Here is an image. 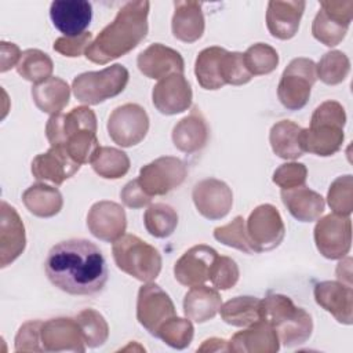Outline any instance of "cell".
<instances>
[{
    "label": "cell",
    "mask_w": 353,
    "mask_h": 353,
    "mask_svg": "<svg viewBox=\"0 0 353 353\" xmlns=\"http://www.w3.org/2000/svg\"><path fill=\"white\" fill-rule=\"evenodd\" d=\"M48 280L70 295H94L103 290L108 280L106 261L101 250L85 239L57 243L44 263Z\"/></svg>",
    "instance_id": "1"
},
{
    "label": "cell",
    "mask_w": 353,
    "mask_h": 353,
    "mask_svg": "<svg viewBox=\"0 0 353 353\" xmlns=\"http://www.w3.org/2000/svg\"><path fill=\"white\" fill-rule=\"evenodd\" d=\"M150 3L146 0L128 1L116 14L85 50V58L105 65L132 51L148 34Z\"/></svg>",
    "instance_id": "2"
},
{
    "label": "cell",
    "mask_w": 353,
    "mask_h": 353,
    "mask_svg": "<svg viewBox=\"0 0 353 353\" xmlns=\"http://www.w3.org/2000/svg\"><path fill=\"white\" fill-rule=\"evenodd\" d=\"M51 146H59L79 164L91 163L99 149L97 116L88 106L73 108L69 113L52 114L46 124Z\"/></svg>",
    "instance_id": "3"
},
{
    "label": "cell",
    "mask_w": 353,
    "mask_h": 353,
    "mask_svg": "<svg viewBox=\"0 0 353 353\" xmlns=\"http://www.w3.org/2000/svg\"><path fill=\"white\" fill-rule=\"evenodd\" d=\"M262 320L268 321L277 332L279 341L285 347L305 343L313 331L312 316L294 305L291 298L283 294H269L262 299Z\"/></svg>",
    "instance_id": "4"
},
{
    "label": "cell",
    "mask_w": 353,
    "mask_h": 353,
    "mask_svg": "<svg viewBox=\"0 0 353 353\" xmlns=\"http://www.w3.org/2000/svg\"><path fill=\"white\" fill-rule=\"evenodd\" d=\"M345 124L343 106L336 101L323 102L314 109L309 128L302 130L303 150L321 157L335 154L345 139Z\"/></svg>",
    "instance_id": "5"
},
{
    "label": "cell",
    "mask_w": 353,
    "mask_h": 353,
    "mask_svg": "<svg viewBox=\"0 0 353 353\" xmlns=\"http://www.w3.org/2000/svg\"><path fill=\"white\" fill-rule=\"evenodd\" d=\"M116 266L134 279L149 283L161 270V255L157 248L135 234H123L112 245Z\"/></svg>",
    "instance_id": "6"
},
{
    "label": "cell",
    "mask_w": 353,
    "mask_h": 353,
    "mask_svg": "<svg viewBox=\"0 0 353 353\" xmlns=\"http://www.w3.org/2000/svg\"><path fill=\"white\" fill-rule=\"evenodd\" d=\"M130 74L120 63L110 65L98 72H84L72 81V90L77 101L87 105H99L124 91Z\"/></svg>",
    "instance_id": "7"
},
{
    "label": "cell",
    "mask_w": 353,
    "mask_h": 353,
    "mask_svg": "<svg viewBox=\"0 0 353 353\" xmlns=\"http://www.w3.org/2000/svg\"><path fill=\"white\" fill-rule=\"evenodd\" d=\"M316 80V63L309 58H294L281 74L277 87L279 101L288 110L302 109L310 98Z\"/></svg>",
    "instance_id": "8"
},
{
    "label": "cell",
    "mask_w": 353,
    "mask_h": 353,
    "mask_svg": "<svg viewBox=\"0 0 353 353\" xmlns=\"http://www.w3.org/2000/svg\"><path fill=\"white\" fill-rule=\"evenodd\" d=\"M353 17V1H321L312 23L313 37L327 47L338 46L346 36Z\"/></svg>",
    "instance_id": "9"
},
{
    "label": "cell",
    "mask_w": 353,
    "mask_h": 353,
    "mask_svg": "<svg viewBox=\"0 0 353 353\" xmlns=\"http://www.w3.org/2000/svg\"><path fill=\"white\" fill-rule=\"evenodd\" d=\"M245 230L254 252L272 251L281 244L285 226L279 210L272 204H261L252 210Z\"/></svg>",
    "instance_id": "10"
},
{
    "label": "cell",
    "mask_w": 353,
    "mask_h": 353,
    "mask_svg": "<svg viewBox=\"0 0 353 353\" xmlns=\"http://www.w3.org/2000/svg\"><path fill=\"white\" fill-rule=\"evenodd\" d=\"M110 139L121 148H131L143 141L149 131V116L138 103L117 106L108 119Z\"/></svg>",
    "instance_id": "11"
},
{
    "label": "cell",
    "mask_w": 353,
    "mask_h": 353,
    "mask_svg": "<svg viewBox=\"0 0 353 353\" xmlns=\"http://www.w3.org/2000/svg\"><path fill=\"white\" fill-rule=\"evenodd\" d=\"M186 175L188 170L181 159L163 156L143 165L137 179L149 196H164L181 186Z\"/></svg>",
    "instance_id": "12"
},
{
    "label": "cell",
    "mask_w": 353,
    "mask_h": 353,
    "mask_svg": "<svg viewBox=\"0 0 353 353\" xmlns=\"http://www.w3.org/2000/svg\"><path fill=\"white\" fill-rule=\"evenodd\" d=\"M174 316H176L174 302L160 285L149 281L139 288L137 320L149 334L156 336L159 328Z\"/></svg>",
    "instance_id": "13"
},
{
    "label": "cell",
    "mask_w": 353,
    "mask_h": 353,
    "mask_svg": "<svg viewBox=\"0 0 353 353\" xmlns=\"http://www.w3.org/2000/svg\"><path fill=\"white\" fill-rule=\"evenodd\" d=\"M314 243L327 259H342L350 251L352 222L349 216L328 214L314 226Z\"/></svg>",
    "instance_id": "14"
},
{
    "label": "cell",
    "mask_w": 353,
    "mask_h": 353,
    "mask_svg": "<svg viewBox=\"0 0 353 353\" xmlns=\"http://www.w3.org/2000/svg\"><path fill=\"white\" fill-rule=\"evenodd\" d=\"M192 199L197 211L210 221L225 218L233 205L232 189L216 178H205L197 182Z\"/></svg>",
    "instance_id": "15"
},
{
    "label": "cell",
    "mask_w": 353,
    "mask_h": 353,
    "mask_svg": "<svg viewBox=\"0 0 353 353\" xmlns=\"http://www.w3.org/2000/svg\"><path fill=\"white\" fill-rule=\"evenodd\" d=\"M87 228L98 240L114 243L125 232V211L120 204L114 201H98L91 205L87 214Z\"/></svg>",
    "instance_id": "16"
},
{
    "label": "cell",
    "mask_w": 353,
    "mask_h": 353,
    "mask_svg": "<svg viewBox=\"0 0 353 353\" xmlns=\"http://www.w3.org/2000/svg\"><path fill=\"white\" fill-rule=\"evenodd\" d=\"M193 92L183 74H170L161 79L152 91L154 108L167 116L182 113L192 105Z\"/></svg>",
    "instance_id": "17"
},
{
    "label": "cell",
    "mask_w": 353,
    "mask_h": 353,
    "mask_svg": "<svg viewBox=\"0 0 353 353\" xmlns=\"http://www.w3.org/2000/svg\"><path fill=\"white\" fill-rule=\"evenodd\" d=\"M216 256L218 252L210 245H193L174 265L176 281L185 287L204 284L210 279V270Z\"/></svg>",
    "instance_id": "18"
},
{
    "label": "cell",
    "mask_w": 353,
    "mask_h": 353,
    "mask_svg": "<svg viewBox=\"0 0 353 353\" xmlns=\"http://www.w3.org/2000/svg\"><path fill=\"white\" fill-rule=\"evenodd\" d=\"M26 247L23 222L17 210L7 201L0 204V268L12 263Z\"/></svg>",
    "instance_id": "19"
},
{
    "label": "cell",
    "mask_w": 353,
    "mask_h": 353,
    "mask_svg": "<svg viewBox=\"0 0 353 353\" xmlns=\"http://www.w3.org/2000/svg\"><path fill=\"white\" fill-rule=\"evenodd\" d=\"M41 345L46 352H84L85 342L76 319H51L41 325Z\"/></svg>",
    "instance_id": "20"
},
{
    "label": "cell",
    "mask_w": 353,
    "mask_h": 353,
    "mask_svg": "<svg viewBox=\"0 0 353 353\" xmlns=\"http://www.w3.org/2000/svg\"><path fill=\"white\" fill-rule=\"evenodd\" d=\"M139 72L149 77L161 80L170 74H183L185 62L182 55L161 43L150 44L137 58Z\"/></svg>",
    "instance_id": "21"
},
{
    "label": "cell",
    "mask_w": 353,
    "mask_h": 353,
    "mask_svg": "<svg viewBox=\"0 0 353 353\" xmlns=\"http://www.w3.org/2000/svg\"><path fill=\"white\" fill-rule=\"evenodd\" d=\"M50 18L65 36H79L91 23L92 6L85 0H55L50 6Z\"/></svg>",
    "instance_id": "22"
},
{
    "label": "cell",
    "mask_w": 353,
    "mask_h": 353,
    "mask_svg": "<svg viewBox=\"0 0 353 353\" xmlns=\"http://www.w3.org/2000/svg\"><path fill=\"white\" fill-rule=\"evenodd\" d=\"M81 164L74 161L65 149L51 146L46 153L37 154L32 161V174L39 181H48L61 185L73 176Z\"/></svg>",
    "instance_id": "23"
},
{
    "label": "cell",
    "mask_w": 353,
    "mask_h": 353,
    "mask_svg": "<svg viewBox=\"0 0 353 353\" xmlns=\"http://www.w3.org/2000/svg\"><path fill=\"white\" fill-rule=\"evenodd\" d=\"M306 3L301 0H272L268 3L266 26L269 33L280 40L292 39L303 15Z\"/></svg>",
    "instance_id": "24"
},
{
    "label": "cell",
    "mask_w": 353,
    "mask_h": 353,
    "mask_svg": "<svg viewBox=\"0 0 353 353\" xmlns=\"http://www.w3.org/2000/svg\"><path fill=\"white\" fill-rule=\"evenodd\" d=\"M279 349L277 332L265 320L248 325V328L236 332L228 341V350L234 353H274Z\"/></svg>",
    "instance_id": "25"
},
{
    "label": "cell",
    "mask_w": 353,
    "mask_h": 353,
    "mask_svg": "<svg viewBox=\"0 0 353 353\" xmlns=\"http://www.w3.org/2000/svg\"><path fill=\"white\" fill-rule=\"evenodd\" d=\"M314 299L338 323L350 325L353 321V290L341 281H321L314 287Z\"/></svg>",
    "instance_id": "26"
},
{
    "label": "cell",
    "mask_w": 353,
    "mask_h": 353,
    "mask_svg": "<svg viewBox=\"0 0 353 353\" xmlns=\"http://www.w3.org/2000/svg\"><path fill=\"white\" fill-rule=\"evenodd\" d=\"M210 130L203 113L199 108L181 119L172 130V142L174 146L188 154L201 150L208 141Z\"/></svg>",
    "instance_id": "27"
},
{
    "label": "cell",
    "mask_w": 353,
    "mask_h": 353,
    "mask_svg": "<svg viewBox=\"0 0 353 353\" xmlns=\"http://www.w3.org/2000/svg\"><path fill=\"white\" fill-rule=\"evenodd\" d=\"M204 28L201 3L193 0L174 1L171 30L175 39L183 43H194L203 36Z\"/></svg>",
    "instance_id": "28"
},
{
    "label": "cell",
    "mask_w": 353,
    "mask_h": 353,
    "mask_svg": "<svg viewBox=\"0 0 353 353\" xmlns=\"http://www.w3.org/2000/svg\"><path fill=\"white\" fill-rule=\"evenodd\" d=\"M280 196L288 212L301 222L316 221L324 212L325 201L323 196L305 185L292 189H281Z\"/></svg>",
    "instance_id": "29"
},
{
    "label": "cell",
    "mask_w": 353,
    "mask_h": 353,
    "mask_svg": "<svg viewBox=\"0 0 353 353\" xmlns=\"http://www.w3.org/2000/svg\"><path fill=\"white\" fill-rule=\"evenodd\" d=\"M222 305L219 292L204 284L192 287L183 298V314L194 323H205L216 316Z\"/></svg>",
    "instance_id": "30"
},
{
    "label": "cell",
    "mask_w": 353,
    "mask_h": 353,
    "mask_svg": "<svg viewBox=\"0 0 353 353\" xmlns=\"http://www.w3.org/2000/svg\"><path fill=\"white\" fill-rule=\"evenodd\" d=\"M302 127L291 120H281L273 124L269 132V142L274 154L285 160H295L303 156Z\"/></svg>",
    "instance_id": "31"
},
{
    "label": "cell",
    "mask_w": 353,
    "mask_h": 353,
    "mask_svg": "<svg viewBox=\"0 0 353 353\" xmlns=\"http://www.w3.org/2000/svg\"><path fill=\"white\" fill-rule=\"evenodd\" d=\"M226 50L218 46L207 47L199 52L194 62V74L204 90H218L225 85L223 59Z\"/></svg>",
    "instance_id": "32"
},
{
    "label": "cell",
    "mask_w": 353,
    "mask_h": 353,
    "mask_svg": "<svg viewBox=\"0 0 353 353\" xmlns=\"http://www.w3.org/2000/svg\"><path fill=\"white\" fill-rule=\"evenodd\" d=\"M22 201L26 210L39 218H51L57 215L63 205L61 192L41 182L29 186L22 194Z\"/></svg>",
    "instance_id": "33"
},
{
    "label": "cell",
    "mask_w": 353,
    "mask_h": 353,
    "mask_svg": "<svg viewBox=\"0 0 353 353\" xmlns=\"http://www.w3.org/2000/svg\"><path fill=\"white\" fill-rule=\"evenodd\" d=\"M32 98L34 105L44 113L57 114L69 103L70 88L68 83L59 77L34 84L32 87Z\"/></svg>",
    "instance_id": "34"
},
{
    "label": "cell",
    "mask_w": 353,
    "mask_h": 353,
    "mask_svg": "<svg viewBox=\"0 0 353 353\" xmlns=\"http://www.w3.org/2000/svg\"><path fill=\"white\" fill-rule=\"evenodd\" d=\"M262 309V299L256 296H236L221 305V319L233 327H248L259 320Z\"/></svg>",
    "instance_id": "35"
},
{
    "label": "cell",
    "mask_w": 353,
    "mask_h": 353,
    "mask_svg": "<svg viewBox=\"0 0 353 353\" xmlns=\"http://www.w3.org/2000/svg\"><path fill=\"white\" fill-rule=\"evenodd\" d=\"M92 170L105 179H119L130 170V157L120 149L99 146L91 160Z\"/></svg>",
    "instance_id": "36"
},
{
    "label": "cell",
    "mask_w": 353,
    "mask_h": 353,
    "mask_svg": "<svg viewBox=\"0 0 353 353\" xmlns=\"http://www.w3.org/2000/svg\"><path fill=\"white\" fill-rule=\"evenodd\" d=\"M54 63L48 54L37 48H28L22 51L21 59L17 65V72L21 77L34 84L43 83L52 77Z\"/></svg>",
    "instance_id": "37"
},
{
    "label": "cell",
    "mask_w": 353,
    "mask_h": 353,
    "mask_svg": "<svg viewBox=\"0 0 353 353\" xmlns=\"http://www.w3.org/2000/svg\"><path fill=\"white\" fill-rule=\"evenodd\" d=\"M143 223L150 236L165 239L175 232L178 226V214L168 204L154 203L145 211Z\"/></svg>",
    "instance_id": "38"
},
{
    "label": "cell",
    "mask_w": 353,
    "mask_h": 353,
    "mask_svg": "<svg viewBox=\"0 0 353 353\" xmlns=\"http://www.w3.org/2000/svg\"><path fill=\"white\" fill-rule=\"evenodd\" d=\"M350 72V61L345 52L334 50L325 52L316 65L317 77L328 85L342 83Z\"/></svg>",
    "instance_id": "39"
},
{
    "label": "cell",
    "mask_w": 353,
    "mask_h": 353,
    "mask_svg": "<svg viewBox=\"0 0 353 353\" xmlns=\"http://www.w3.org/2000/svg\"><path fill=\"white\" fill-rule=\"evenodd\" d=\"M74 319L80 325L84 342L88 347L102 346L108 341L109 325L99 312L94 309H84Z\"/></svg>",
    "instance_id": "40"
},
{
    "label": "cell",
    "mask_w": 353,
    "mask_h": 353,
    "mask_svg": "<svg viewBox=\"0 0 353 353\" xmlns=\"http://www.w3.org/2000/svg\"><path fill=\"white\" fill-rule=\"evenodd\" d=\"M244 63L252 76L272 73L279 65L277 51L265 43H256L247 48L243 54Z\"/></svg>",
    "instance_id": "41"
},
{
    "label": "cell",
    "mask_w": 353,
    "mask_h": 353,
    "mask_svg": "<svg viewBox=\"0 0 353 353\" xmlns=\"http://www.w3.org/2000/svg\"><path fill=\"white\" fill-rule=\"evenodd\" d=\"M194 335L192 320L181 319L178 316L167 320L157 331V338L174 349H185L190 345Z\"/></svg>",
    "instance_id": "42"
},
{
    "label": "cell",
    "mask_w": 353,
    "mask_h": 353,
    "mask_svg": "<svg viewBox=\"0 0 353 353\" xmlns=\"http://www.w3.org/2000/svg\"><path fill=\"white\" fill-rule=\"evenodd\" d=\"M327 201L334 214L349 216L353 211V178L350 174L338 176L328 189Z\"/></svg>",
    "instance_id": "43"
},
{
    "label": "cell",
    "mask_w": 353,
    "mask_h": 353,
    "mask_svg": "<svg viewBox=\"0 0 353 353\" xmlns=\"http://www.w3.org/2000/svg\"><path fill=\"white\" fill-rule=\"evenodd\" d=\"M214 237L219 243L240 250L245 254H255L245 230V219L237 215L232 222L214 229Z\"/></svg>",
    "instance_id": "44"
},
{
    "label": "cell",
    "mask_w": 353,
    "mask_h": 353,
    "mask_svg": "<svg viewBox=\"0 0 353 353\" xmlns=\"http://www.w3.org/2000/svg\"><path fill=\"white\" fill-rule=\"evenodd\" d=\"M240 272L237 263L229 256H216L211 270H210V281L218 290H229L236 285L239 280Z\"/></svg>",
    "instance_id": "45"
},
{
    "label": "cell",
    "mask_w": 353,
    "mask_h": 353,
    "mask_svg": "<svg viewBox=\"0 0 353 353\" xmlns=\"http://www.w3.org/2000/svg\"><path fill=\"white\" fill-rule=\"evenodd\" d=\"M252 79V74L248 72L243 52L237 51H226L223 59V81L225 84L232 85H243L247 84Z\"/></svg>",
    "instance_id": "46"
},
{
    "label": "cell",
    "mask_w": 353,
    "mask_h": 353,
    "mask_svg": "<svg viewBox=\"0 0 353 353\" xmlns=\"http://www.w3.org/2000/svg\"><path fill=\"white\" fill-rule=\"evenodd\" d=\"M307 178V168L302 163H285L281 164L273 172V182L281 189H292L305 185Z\"/></svg>",
    "instance_id": "47"
},
{
    "label": "cell",
    "mask_w": 353,
    "mask_h": 353,
    "mask_svg": "<svg viewBox=\"0 0 353 353\" xmlns=\"http://www.w3.org/2000/svg\"><path fill=\"white\" fill-rule=\"evenodd\" d=\"M41 325L39 320L22 324L15 336V352H43Z\"/></svg>",
    "instance_id": "48"
},
{
    "label": "cell",
    "mask_w": 353,
    "mask_h": 353,
    "mask_svg": "<svg viewBox=\"0 0 353 353\" xmlns=\"http://www.w3.org/2000/svg\"><path fill=\"white\" fill-rule=\"evenodd\" d=\"M91 32H84L79 36H62L54 41L52 48L63 57L76 58L80 57L92 43Z\"/></svg>",
    "instance_id": "49"
},
{
    "label": "cell",
    "mask_w": 353,
    "mask_h": 353,
    "mask_svg": "<svg viewBox=\"0 0 353 353\" xmlns=\"http://www.w3.org/2000/svg\"><path fill=\"white\" fill-rule=\"evenodd\" d=\"M120 197L124 205L130 208H142L149 205L152 201V196H149L142 189L138 179H132L128 183H125V186L120 192Z\"/></svg>",
    "instance_id": "50"
},
{
    "label": "cell",
    "mask_w": 353,
    "mask_h": 353,
    "mask_svg": "<svg viewBox=\"0 0 353 353\" xmlns=\"http://www.w3.org/2000/svg\"><path fill=\"white\" fill-rule=\"evenodd\" d=\"M21 55L22 52L17 44L1 41L0 43V72L4 73L11 68L17 66L21 59Z\"/></svg>",
    "instance_id": "51"
},
{
    "label": "cell",
    "mask_w": 353,
    "mask_h": 353,
    "mask_svg": "<svg viewBox=\"0 0 353 353\" xmlns=\"http://www.w3.org/2000/svg\"><path fill=\"white\" fill-rule=\"evenodd\" d=\"M336 277L341 280V283L352 287V258L350 256H347L346 259L338 263Z\"/></svg>",
    "instance_id": "52"
},
{
    "label": "cell",
    "mask_w": 353,
    "mask_h": 353,
    "mask_svg": "<svg viewBox=\"0 0 353 353\" xmlns=\"http://www.w3.org/2000/svg\"><path fill=\"white\" fill-rule=\"evenodd\" d=\"M228 352V341L221 338H210L203 342L200 347H197V352Z\"/></svg>",
    "instance_id": "53"
}]
</instances>
